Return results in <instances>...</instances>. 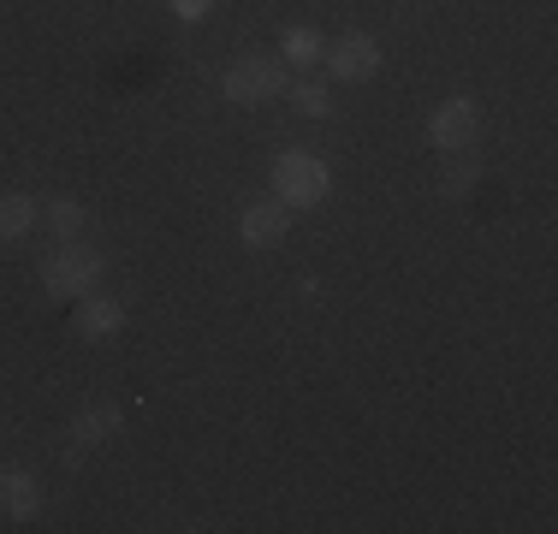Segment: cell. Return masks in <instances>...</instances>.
<instances>
[{
    "label": "cell",
    "mask_w": 558,
    "mask_h": 534,
    "mask_svg": "<svg viewBox=\"0 0 558 534\" xmlns=\"http://www.w3.org/2000/svg\"><path fill=\"white\" fill-rule=\"evenodd\" d=\"M268 179H274V196H279V203H286L291 214L322 208V203H327V191H333V167H327L322 155H310V149H286V155H274Z\"/></svg>",
    "instance_id": "obj_1"
},
{
    "label": "cell",
    "mask_w": 558,
    "mask_h": 534,
    "mask_svg": "<svg viewBox=\"0 0 558 534\" xmlns=\"http://www.w3.org/2000/svg\"><path fill=\"white\" fill-rule=\"evenodd\" d=\"M101 279H108V256H101L96 244H77V238H65L54 256L43 262V291H48V298H60V303L89 298Z\"/></svg>",
    "instance_id": "obj_2"
},
{
    "label": "cell",
    "mask_w": 558,
    "mask_h": 534,
    "mask_svg": "<svg viewBox=\"0 0 558 534\" xmlns=\"http://www.w3.org/2000/svg\"><path fill=\"white\" fill-rule=\"evenodd\" d=\"M220 96L238 107H262V101L286 96V60L279 53H238L220 72Z\"/></svg>",
    "instance_id": "obj_3"
},
{
    "label": "cell",
    "mask_w": 558,
    "mask_h": 534,
    "mask_svg": "<svg viewBox=\"0 0 558 534\" xmlns=\"http://www.w3.org/2000/svg\"><path fill=\"white\" fill-rule=\"evenodd\" d=\"M475 137H482V107L470 96H451L428 113V143L434 149H475Z\"/></svg>",
    "instance_id": "obj_4"
},
{
    "label": "cell",
    "mask_w": 558,
    "mask_h": 534,
    "mask_svg": "<svg viewBox=\"0 0 558 534\" xmlns=\"http://www.w3.org/2000/svg\"><path fill=\"white\" fill-rule=\"evenodd\" d=\"M327 72H333V84H368V77H380V43L375 36H363V31H351V36H339V43H327Z\"/></svg>",
    "instance_id": "obj_5"
},
{
    "label": "cell",
    "mask_w": 558,
    "mask_h": 534,
    "mask_svg": "<svg viewBox=\"0 0 558 534\" xmlns=\"http://www.w3.org/2000/svg\"><path fill=\"white\" fill-rule=\"evenodd\" d=\"M286 238H291V208L279 203V196L250 203L244 214H238V244L244 250H279Z\"/></svg>",
    "instance_id": "obj_6"
},
{
    "label": "cell",
    "mask_w": 558,
    "mask_h": 534,
    "mask_svg": "<svg viewBox=\"0 0 558 534\" xmlns=\"http://www.w3.org/2000/svg\"><path fill=\"white\" fill-rule=\"evenodd\" d=\"M119 327H125V303H119V298H108V291H89V298H77V315H72V332H77V339L101 344V339H113Z\"/></svg>",
    "instance_id": "obj_7"
},
{
    "label": "cell",
    "mask_w": 558,
    "mask_h": 534,
    "mask_svg": "<svg viewBox=\"0 0 558 534\" xmlns=\"http://www.w3.org/2000/svg\"><path fill=\"white\" fill-rule=\"evenodd\" d=\"M0 511H7L12 523H31V517L43 511V481L24 470V463H0Z\"/></svg>",
    "instance_id": "obj_8"
},
{
    "label": "cell",
    "mask_w": 558,
    "mask_h": 534,
    "mask_svg": "<svg viewBox=\"0 0 558 534\" xmlns=\"http://www.w3.org/2000/svg\"><path fill=\"white\" fill-rule=\"evenodd\" d=\"M119 427H125V410H119L113 398H89V404L72 416V439H77L84 451H96V446H108Z\"/></svg>",
    "instance_id": "obj_9"
},
{
    "label": "cell",
    "mask_w": 558,
    "mask_h": 534,
    "mask_svg": "<svg viewBox=\"0 0 558 534\" xmlns=\"http://www.w3.org/2000/svg\"><path fill=\"white\" fill-rule=\"evenodd\" d=\"M43 220V203L31 191H0V244H19L31 238V226Z\"/></svg>",
    "instance_id": "obj_10"
},
{
    "label": "cell",
    "mask_w": 558,
    "mask_h": 534,
    "mask_svg": "<svg viewBox=\"0 0 558 534\" xmlns=\"http://www.w3.org/2000/svg\"><path fill=\"white\" fill-rule=\"evenodd\" d=\"M482 155L475 149H446V167H440V196H451V203H458V196H470L475 184H482Z\"/></svg>",
    "instance_id": "obj_11"
},
{
    "label": "cell",
    "mask_w": 558,
    "mask_h": 534,
    "mask_svg": "<svg viewBox=\"0 0 558 534\" xmlns=\"http://www.w3.org/2000/svg\"><path fill=\"white\" fill-rule=\"evenodd\" d=\"M279 48H286V53H279L286 65H322V53H327V36L315 31V24H291V31L279 36Z\"/></svg>",
    "instance_id": "obj_12"
},
{
    "label": "cell",
    "mask_w": 558,
    "mask_h": 534,
    "mask_svg": "<svg viewBox=\"0 0 558 534\" xmlns=\"http://www.w3.org/2000/svg\"><path fill=\"white\" fill-rule=\"evenodd\" d=\"M286 101L298 107L303 119H333V89L315 84V77H303V84H286Z\"/></svg>",
    "instance_id": "obj_13"
},
{
    "label": "cell",
    "mask_w": 558,
    "mask_h": 534,
    "mask_svg": "<svg viewBox=\"0 0 558 534\" xmlns=\"http://www.w3.org/2000/svg\"><path fill=\"white\" fill-rule=\"evenodd\" d=\"M43 220H48V232H54V238H77L89 226V208L77 203V196H54V203L43 208Z\"/></svg>",
    "instance_id": "obj_14"
},
{
    "label": "cell",
    "mask_w": 558,
    "mask_h": 534,
    "mask_svg": "<svg viewBox=\"0 0 558 534\" xmlns=\"http://www.w3.org/2000/svg\"><path fill=\"white\" fill-rule=\"evenodd\" d=\"M172 12H179L184 24H203L208 12H215V0H172Z\"/></svg>",
    "instance_id": "obj_15"
},
{
    "label": "cell",
    "mask_w": 558,
    "mask_h": 534,
    "mask_svg": "<svg viewBox=\"0 0 558 534\" xmlns=\"http://www.w3.org/2000/svg\"><path fill=\"white\" fill-rule=\"evenodd\" d=\"M0 392H7V380H0Z\"/></svg>",
    "instance_id": "obj_16"
}]
</instances>
